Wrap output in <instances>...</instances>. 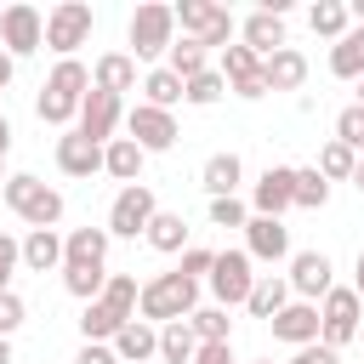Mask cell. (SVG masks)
Segmentation results:
<instances>
[{"instance_id":"cell-1","label":"cell","mask_w":364,"mask_h":364,"mask_svg":"<svg viewBox=\"0 0 364 364\" xmlns=\"http://www.w3.org/2000/svg\"><path fill=\"white\" fill-rule=\"evenodd\" d=\"M85 91H91V68L80 63V57H63L51 74H46V85H40V119L46 125H68V119H80V102H85Z\"/></svg>"},{"instance_id":"cell-2","label":"cell","mask_w":364,"mask_h":364,"mask_svg":"<svg viewBox=\"0 0 364 364\" xmlns=\"http://www.w3.org/2000/svg\"><path fill=\"white\" fill-rule=\"evenodd\" d=\"M199 307V284H188L182 273H159V279H148L142 284V296H136V313L159 330V324H176V318H188Z\"/></svg>"},{"instance_id":"cell-3","label":"cell","mask_w":364,"mask_h":364,"mask_svg":"<svg viewBox=\"0 0 364 364\" xmlns=\"http://www.w3.org/2000/svg\"><path fill=\"white\" fill-rule=\"evenodd\" d=\"M6 205H11L28 228H57V222H63V193H57V188H46V182H40V176H28V171L6 176Z\"/></svg>"},{"instance_id":"cell-4","label":"cell","mask_w":364,"mask_h":364,"mask_svg":"<svg viewBox=\"0 0 364 364\" xmlns=\"http://www.w3.org/2000/svg\"><path fill=\"white\" fill-rule=\"evenodd\" d=\"M176 11V28H182V40H199L205 51L216 46H228L233 40V11L228 6H216V0H182V6H171Z\"/></svg>"},{"instance_id":"cell-5","label":"cell","mask_w":364,"mask_h":364,"mask_svg":"<svg viewBox=\"0 0 364 364\" xmlns=\"http://www.w3.org/2000/svg\"><path fill=\"white\" fill-rule=\"evenodd\" d=\"M131 51H136V63L142 57H165L171 51V40H176V11L165 6V0H148V6H136L131 11Z\"/></svg>"},{"instance_id":"cell-6","label":"cell","mask_w":364,"mask_h":364,"mask_svg":"<svg viewBox=\"0 0 364 364\" xmlns=\"http://www.w3.org/2000/svg\"><path fill=\"white\" fill-rule=\"evenodd\" d=\"M154 216H159L154 188H148V182H131V188H119L114 205H108V239H136V233H148Z\"/></svg>"},{"instance_id":"cell-7","label":"cell","mask_w":364,"mask_h":364,"mask_svg":"<svg viewBox=\"0 0 364 364\" xmlns=\"http://www.w3.org/2000/svg\"><path fill=\"white\" fill-rule=\"evenodd\" d=\"M91 28H97V11H91L85 0H63V6L46 11V46H51L57 57H74V46H85Z\"/></svg>"},{"instance_id":"cell-8","label":"cell","mask_w":364,"mask_h":364,"mask_svg":"<svg viewBox=\"0 0 364 364\" xmlns=\"http://www.w3.org/2000/svg\"><path fill=\"white\" fill-rule=\"evenodd\" d=\"M40 46H46V17H40V6H28V0L6 6V11H0V51L17 63V57H28V51H40Z\"/></svg>"},{"instance_id":"cell-9","label":"cell","mask_w":364,"mask_h":364,"mask_svg":"<svg viewBox=\"0 0 364 364\" xmlns=\"http://www.w3.org/2000/svg\"><path fill=\"white\" fill-rule=\"evenodd\" d=\"M205 284H210L216 307H239V301L250 296V284H256V273H250V256H245V250H216V262H210Z\"/></svg>"},{"instance_id":"cell-10","label":"cell","mask_w":364,"mask_h":364,"mask_svg":"<svg viewBox=\"0 0 364 364\" xmlns=\"http://www.w3.org/2000/svg\"><path fill=\"white\" fill-rule=\"evenodd\" d=\"M358 307H364V301L353 296V284H347V290L336 284V290L318 301V341H324V347H347V341L358 336Z\"/></svg>"},{"instance_id":"cell-11","label":"cell","mask_w":364,"mask_h":364,"mask_svg":"<svg viewBox=\"0 0 364 364\" xmlns=\"http://www.w3.org/2000/svg\"><path fill=\"white\" fill-rule=\"evenodd\" d=\"M336 267H330V256L324 250H296L290 256V273H284V284H290V296L296 301H324L330 290H336V279H330Z\"/></svg>"},{"instance_id":"cell-12","label":"cell","mask_w":364,"mask_h":364,"mask_svg":"<svg viewBox=\"0 0 364 364\" xmlns=\"http://www.w3.org/2000/svg\"><path fill=\"white\" fill-rule=\"evenodd\" d=\"M125 131H131V142L142 148V154H165V148H176V119L165 114V108H148V102H136L131 114H125Z\"/></svg>"},{"instance_id":"cell-13","label":"cell","mask_w":364,"mask_h":364,"mask_svg":"<svg viewBox=\"0 0 364 364\" xmlns=\"http://www.w3.org/2000/svg\"><path fill=\"white\" fill-rule=\"evenodd\" d=\"M296 205V165H267L250 188V216H284Z\"/></svg>"},{"instance_id":"cell-14","label":"cell","mask_w":364,"mask_h":364,"mask_svg":"<svg viewBox=\"0 0 364 364\" xmlns=\"http://www.w3.org/2000/svg\"><path fill=\"white\" fill-rule=\"evenodd\" d=\"M114 125H119V97H108V91H85V102H80V136L85 142H97V148H108L114 142Z\"/></svg>"},{"instance_id":"cell-15","label":"cell","mask_w":364,"mask_h":364,"mask_svg":"<svg viewBox=\"0 0 364 364\" xmlns=\"http://www.w3.org/2000/svg\"><path fill=\"white\" fill-rule=\"evenodd\" d=\"M245 256L250 262H284L290 256V228L279 216H250L245 222Z\"/></svg>"},{"instance_id":"cell-16","label":"cell","mask_w":364,"mask_h":364,"mask_svg":"<svg viewBox=\"0 0 364 364\" xmlns=\"http://www.w3.org/2000/svg\"><path fill=\"white\" fill-rule=\"evenodd\" d=\"M267 324H273V336H279V341L307 347V341H318V301H296V296H290Z\"/></svg>"},{"instance_id":"cell-17","label":"cell","mask_w":364,"mask_h":364,"mask_svg":"<svg viewBox=\"0 0 364 364\" xmlns=\"http://www.w3.org/2000/svg\"><path fill=\"white\" fill-rule=\"evenodd\" d=\"M63 267H108V228H74L63 239Z\"/></svg>"},{"instance_id":"cell-18","label":"cell","mask_w":364,"mask_h":364,"mask_svg":"<svg viewBox=\"0 0 364 364\" xmlns=\"http://www.w3.org/2000/svg\"><path fill=\"white\" fill-rule=\"evenodd\" d=\"M108 347H114V358H119V364H148V358H159V330H154L148 318H131Z\"/></svg>"},{"instance_id":"cell-19","label":"cell","mask_w":364,"mask_h":364,"mask_svg":"<svg viewBox=\"0 0 364 364\" xmlns=\"http://www.w3.org/2000/svg\"><path fill=\"white\" fill-rule=\"evenodd\" d=\"M91 85H97V91H108V97H125V91L136 85V57H131V51H108V57H97Z\"/></svg>"},{"instance_id":"cell-20","label":"cell","mask_w":364,"mask_h":364,"mask_svg":"<svg viewBox=\"0 0 364 364\" xmlns=\"http://www.w3.org/2000/svg\"><path fill=\"white\" fill-rule=\"evenodd\" d=\"M262 80H267V91H296L307 80V57L296 46H279L273 57H262Z\"/></svg>"},{"instance_id":"cell-21","label":"cell","mask_w":364,"mask_h":364,"mask_svg":"<svg viewBox=\"0 0 364 364\" xmlns=\"http://www.w3.org/2000/svg\"><path fill=\"white\" fill-rule=\"evenodd\" d=\"M57 171H63V176H91V171H102V148L85 142L80 131H68V136H57Z\"/></svg>"},{"instance_id":"cell-22","label":"cell","mask_w":364,"mask_h":364,"mask_svg":"<svg viewBox=\"0 0 364 364\" xmlns=\"http://www.w3.org/2000/svg\"><path fill=\"white\" fill-rule=\"evenodd\" d=\"M17 250H23V267H28V273L63 267V233H57V228H28V239H23Z\"/></svg>"},{"instance_id":"cell-23","label":"cell","mask_w":364,"mask_h":364,"mask_svg":"<svg viewBox=\"0 0 364 364\" xmlns=\"http://www.w3.org/2000/svg\"><path fill=\"white\" fill-rule=\"evenodd\" d=\"M142 159H148V154H142L131 136H114V142L102 148V171H108L114 182H125V188H131V182H142Z\"/></svg>"},{"instance_id":"cell-24","label":"cell","mask_w":364,"mask_h":364,"mask_svg":"<svg viewBox=\"0 0 364 364\" xmlns=\"http://www.w3.org/2000/svg\"><path fill=\"white\" fill-rule=\"evenodd\" d=\"M245 46H250L256 57H273L279 46H290V40H284V17H273V11H250V17H245Z\"/></svg>"},{"instance_id":"cell-25","label":"cell","mask_w":364,"mask_h":364,"mask_svg":"<svg viewBox=\"0 0 364 364\" xmlns=\"http://www.w3.org/2000/svg\"><path fill=\"white\" fill-rule=\"evenodd\" d=\"M239 176H245L239 154H210V159H205V171H199V182H205V193H210V199H228V193L239 188Z\"/></svg>"},{"instance_id":"cell-26","label":"cell","mask_w":364,"mask_h":364,"mask_svg":"<svg viewBox=\"0 0 364 364\" xmlns=\"http://www.w3.org/2000/svg\"><path fill=\"white\" fill-rule=\"evenodd\" d=\"M136 296H142V284H136L131 273H108V284H102V296H97V301H102L119 324H131V318H136Z\"/></svg>"},{"instance_id":"cell-27","label":"cell","mask_w":364,"mask_h":364,"mask_svg":"<svg viewBox=\"0 0 364 364\" xmlns=\"http://www.w3.org/2000/svg\"><path fill=\"white\" fill-rule=\"evenodd\" d=\"M330 74L336 80H364V28H347L330 46Z\"/></svg>"},{"instance_id":"cell-28","label":"cell","mask_w":364,"mask_h":364,"mask_svg":"<svg viewBox=\"0 0 364 364\" xmlns=\"http://www.w3.org/2000/svg\"><path fill=\"white\" fill-rule=\"evenodd\" d=\"M159 256H176V250H188V222L176 216V210H159L154 222H148V233H142Z\"/></svg>"},{"instance_id":"cell-29","label":"cell","mask_w":364,"mask_h":364,"mask_svg":"<svg viewBox=\"0 0 364 364\" xmlns=\"http://www.w3.org/2000/svg\"><path fill=\"white\" fill-rule=\"evenodd\" d=\"M284 301H290V284H284V273H262V279L250 284V296H245V307H250L256 318H273Z\"/></svg>"},{"instance_id":"cell-30","label":"cell","mask_w":364,"mask_h":364,"mask_svg":"<svg viewBox=\"0 0 364 364\" xmlns=\"http://www.w3.org/2000/svg\"><path fill=\"white\" fill-rule=\"evenodd\" d=\"M193 353H199V336L188 330V318L159 324V358H165V364H193Z\"/></svg>"},{"instance_id":"cell-31","label":"cell","mask_w":364,"mask_h":364,"mask_svg":"<svg viewBox=\"0 0 364 364\" xmlns=\"http://www.w3.org/2000/svg\"><path fill=\"white\" fill-rule=\"evenodd\" d=\"M165 68H171L176 80H193V74H205V68H210V51H205L199 40H171V51H165Z\"/></svg>"},{"instance_id":"cell-32","label":"cell","mask_w":364,"mask_h":364,"mask_svg":"<svg viewBox=\"0 0 364 364\" xmlns=\"http://www.w3.org/2000/svg\"><path fill=\"white\" fill-rule=\"evenodd\" d=\"M256 68H262V57H256V51H250L245 40H239V46H222V63H216V74L228 80V91H233L239 80H250Z\"/></svg>"},{"instance_id":"cell-33","label":"cell","mask_w":364,"mask_h":364,"mask_svg":"<svg viewBox=\"0 0 364 364\" xmlns=\"http://www.w3.org/2000/svg\"><path fill=\"white\" fill-rule=\"evenodd\" d=\"M142 102H148V108H165V114H171V108L182 102V80H176L171 68H154V74L142 80Z\"/></svg>"},{"instance_id":"cell-34","label":"cell","mask_w":364,"mask_h":364,"mask_svg":"<svg viewBox=\"0 0 364 364\" xmlns=\"http://www.w3.org/2000/svg\"><path fill=\"white\" fill-rule=\"evenodd\" d=\"M188 330H193L199 341H233V318H228V307H193V313H188Z\"/></svg>"},{"instance_id":"cell-35","label":"cell","mask_w":364,"mask_h":364,"mask_svg":"<svg viewBox=\"0 0 364 364\" xmlns=\"http://www.w3.org/2000/svg\"><path fill=\"white\" fill-rule=\"evenodd\" d=\"M307 23H313V34H324V40H341V34L353 28V17H347L341 0H318V6L307 11Z\"/></svg>"},{"instance_id":"cell-36","label":"cell","mask_w":364,"mask_h":364,"mask_svg":"<svg viewBox=\"0 0 364 364\" xmlns=\"http://www.w3.org/2000/svg\"><path fill=\"white\" fill-rule=\"evenodd\" d=\"M353 165H358V154H353V148H341V142L330 136V142L318 148V165H313V171H318L324 182H347V176H353Z\"/></svg>"},{"instance_id":"cell-37","label":"cell","mask_w":364,"mask_h":364,"mask_svg":"<svg viewBox=\"0 0 364 364\" xmlns=\"http://www.w3.org/2000/svg\"><path fill=\"white\" fill-rule=\"evenodd\" d=\"M119 330H125V324H119L102 301H85V313H80V336H85V341H114Z\"/></svg>"},{"instance_id":"cell-38","label":"cell","mask_w":364,"mask_h":364,"mask_svg":"<svg viewBox=\"0 0 364 364\" xmlns=\"http://www.w3.org/2000/svg\"><path fill=\"white\" fill-rule=\"evenodd\" d=\"M222 91H228V80H222L216 68H205V74L182 80V102H193V108H210V102H216Z\"/></svg>"},{"instance_id":"cell-39","label":"cell","mask_w":364,"mask_h":364,"mask_svg":"<svg viewBox=\"0 0 364 364\" xmlns=\"http://www.w3.org/2000/svg\"><path fill=\"white\" fill-rule=\"evenodd\" d=\"M63 284H68V296L97 301V296H102V284H108V267H63Z\"/></svg>"},{"instance_id":"cell-40","label":"cell","mask_w":364,"mask_h":364,"mask_svg":"<svg viewBox=\"0 0 364 364\" xmlns=\"http://www.w3.org/2000/svg\"><path fill=\"white\" fill-rule=\"evenodd\" d=\"M324 199H330V182L307 165V171H296V205L301 210H324Z\"/></svg>"},{"instance_id":"cell-41","label":"cell","mask_w":364,"mask_h":364,"mask_svg":"<svg viewBox=\"0 0 364 364\" xmlns=\"http://www.w3.org/2000/svg\"><path fill=\"white\" fill-rule=\"evenodd\" d=\"M336 142L353 148V154H364V108H358V102L336 114Z\"/></svg>"},{"instance_id":"cell-42","label":"cell","mask_w":364,"mask_h":364,"mask_svg":"<svg viewBox=\"0 0 364 364\" xmlns=\"http://www.w3.org/2000/svg\"><path fill=\"white\" fill-rule=\"evenodd\" d=\"M210 222H216V228H245V222H250V210H245V199H239V193H228V199H210Z\"/></svg>"},{"instance_id":"cell-43","label":"cell","mask_w":364,"mask_h":364,"mask_svg":"<svg viewBox=\"0 0 364 364\" xmlns=\"http://www.w3.org/2000/svg\"><path fill=\"white\" fill-rule=\"evenodd\" d=\"M210 262H216V250H205V245H188V250H182V267H176V273H182L188 284H199V279L210 273Z\"/></svg>"},{"instance_id":"cell-44","label":"cell","mask_w":364,"mask_h":364,"mask_svg":"<svg viewBox=\"0 0 364 364\" xmlns=\"http://www.w3.org/2000/svg\"><path fill=\"white\" fill-rule=\"evenodd\" d=\"M17 267H23V250H17L11 233H0V290H11V273Z\"/></svg>"},{"instance_id":"cell-45","label":"cell","mask_w":364,"mask_h":364,"mask_svg":"<svg viewBox=\"0 0 364 364\" xmlns=\"http://www.w3.org/2000/svg\"><path fill=\"white\" fill-rule=\"evenodd\" d=\"M28 313H23V296H11V290H0V336H11L17 324H23Z\"/></svg>"},{"instance_id":"cell-46","label":"cell","mask_w":364,"mask_h":364,"mask_svg":"<svg viewBox=\"0 0 364 364\" xmlns=\"http://www.w3.org/2000/svg\"><path fill=\"white\" fill-rule=\"evenodd\" d=\"M290 364H341V353L336 347H324V341H307V347H296V358Z\"/></svg>"},{"instance_id":"cell-47","label":"cell","mask_w":364,"mask_h":364,"mask_svg":"<svg viewBox=\"0 0 364 364\" xmlns=\"http://www.w3.org/2000/svg\"><path fill=\"white\" fill-rule=\"evenodd\" d=\"M193 364H233V341H199Z\"/></svg>"},{"instance_id":"cell-48","label":"cell","mask_w":364,"mask_h":364,"mask_svg":"<svg viewBox=\"0 0 364 364\" xmlns=\"http://www.w3.org/2000/svg\"><path fill=\"white\" fill-rule=\"evenodd\" d=\"M74 364H119V358H114V347H108V341H85V347L74 353Z\"/></svg>"},{"instance_id":"cell-49","label":"cell","mask_w":364,"mask_h":364,"mask_svg":"<svg viewBox=\"0 0 364 364\" xmlns=\"http://www.w3.org/2000/svg\"><path fill=\"white\" fill-rule=\"evenodd\" d=\"M233 91H239V97H245V102H256V97H267V80H262V68H256V74H250V80H239V85H233Z\"/></svg>"},{"instance_id":"cell-50","label":"cell","mask_w":364,"mask_h":364,"mask_svg":"<svg viewBox=\"0 0 364 364\" xmlns=\"http://www.w3.org/2000/svg\"><path fill=\"white\" fill-rule=\"evenodd\" d=\"M353 296L364 301V250H358V267H353Z\"/></svg>"},{"instance_id":"cell-51","label":"cell","mask_w":364,"mask_h":364,"mask_svg":"<svg viewBox=\"0 0 364 364\" xmlns=\"http://www.w3.org/2000/svg\"><path fill=\"white\" fill-rule=\"evenodd\" d=\"M6 154H11V125L0 119V165H6Z\"/></svg>"},{"instance_id":"cell-52","label":"cell","mask_w":364,"mask_h":364,"mask_svg":"<svg viewBox=\"0 0 364 364\" xmlns=\"http://www.w3.org/2000/svg\"><path fill=\"white\" fill-rule=\"evenodd\" d=\"M11 68H17V63H11V57H6V51H0V91H6V85H11Z\"/></svg>"},{"instance_id":"cell-53","label":"cell","mask_w":364,"mask_h":364,"mask_svg":"<svg viewBox=\"0 0 364 364\" xmlns=\"http://www.w3.org/2000/svg\"><path fill=\"white\" fill-rule=\"evenodd\" d=\"M347 182H353V188L364 193V154H358V165H353V176H347Z\"/></svg>"},{"instance_id":"cell-54","label":"cell","mask_w":364,"mask_h":364,"mask_svg":"<svg viewBox=\"0 0 364 364\" xmlns=\"http://www.w3.org/2000/svg\"><path fill=\"white\" fill-rule=\"evenodd\" d=\"M0 364H11V341L6 336H0Z\"/></svg>"},{"instance_id":"cell-55","label":"cell","mask_w":364,"mask_h":364,"mask_svg":"<svg viewBox=\"0 0 364 364\" xmlns=\"http://www.w3.org/2000/svg\"><path fill=\"white\" fill-rule=\"evenodd\" d=\"M358 108H364V80H358Z\"/></svg>"},{"instance_id":"cell-56","label":"cell","mask_w":364,"mask_h":364,"mask_svg":"<svg viewBox=\"0 0 364 364\" xmlns=\"http://www.w3.org/2000/svg\"><path fill=\"white\" fill-rule=\"evenodd\" d=\"M256 364H273V358H256Z\"/></svg>"},{"instance_id":"cell-57","label":"cell","mask_w":364,"mask_h":364,"mask_svg":"<svg viewBox=\"0 0 364 364\" xmlns=\"http://www.w3.org/2000/svg\"><path fill=\"white\" fill-rule=\"evenodd\" d=\"M0 182H6V176H0Z\"/></svg>"}]
</instances>
